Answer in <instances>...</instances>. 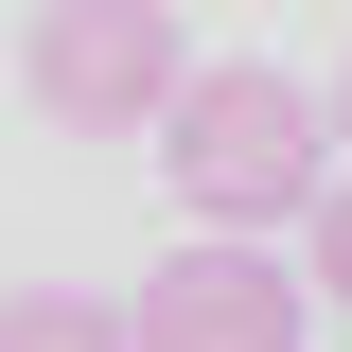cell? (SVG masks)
I'll return each instance as SVG.
<instances>
[{
	"mask_svg": "<svg viewBox=\"0 0 352 352\" xmlns=\"http://www.w3.org/2000/svg\"><path fill=\"white\" fill-rule=\"evenodd\" d=\"M159 176H176V212H194V247H264V229H317V194L352 159H335V106L300 71L212 53V71L176 88V124H159Z\"/></svg>",
	"mask_w": 352,
	"mask_h": 352,
	"instance_id": "obj_1",
	"label": "cell"
},
{
	"mask_svg": "<svg viewBox=\"0 0 352 352\" xmlns=\"http://www.w3.org/2000/svg\"><path fill=\"white\" fill-rule=\"evenodd\" d=\"M194 71H212V53L176 36V0H36V36H18L36 124H71V141L176 124V88H194Z\"/></svg>",
	"mask_w": 352,
	"mask_h": 352,
	"instance_id": "obj_2",
	"label": "cell"
},
{
	"mask_svg": "<svg viewBox=\"0 0 352 352\" xmlns=\"http://www.w3.org/2000/svg\"><path fill=\"white\" fill-rule=\"evenodd\" d=\"M300 317H317V282L282 247H176V264H141L124 335L141 352H300Z\"/></svg>",
	"mask_w": 352,
	"mask_h": 352,
	"instance_id": "obj_3",
	"label": "cell"
},
{
	"mask_svg": "<svg viewBox=\"0 0 352 352\" xmlns=\"http://www.w3.org/2000/svg\"><path fill=\"white\" fill-rule=\"evenodd\" d=\"M0 352H141L106 282H0Z\"/></svg>",
	"mask_w": 352,
	"mask_h": 352,
	"instance_id": "obj_4",
	"label": "cell"
},
{
	"mask_svg": "<svg viewBox=\"0 0 352 352\" xmlns=\"http://www.w3.org/2000/svg\"><path fill=\"white\" fill-rule=\"evenodd\" d=\"M300 282H317V300L352 317V176H335V194H317V229H300Z\"/></svg>",
	"mask_w": 352,
	"mask_h": 352,
	"instance_id": "obj_5",
	"label": "cell"
},
{
	"mask_svg": "<svg viewBox=\"0 0 352 352\" xmlns=\"http://www.w3.org/2000/svg\"><path fill=\"white\" fill-rule=\"evenodd\" d=\"M317 106H335V159H352V53H335V88H317Z\"/></svg>",
	"mask_w": 352,
	"mask_h": 352,
	"instance_id": "obj_6",
	"label": "cell"
}]
</instances>
